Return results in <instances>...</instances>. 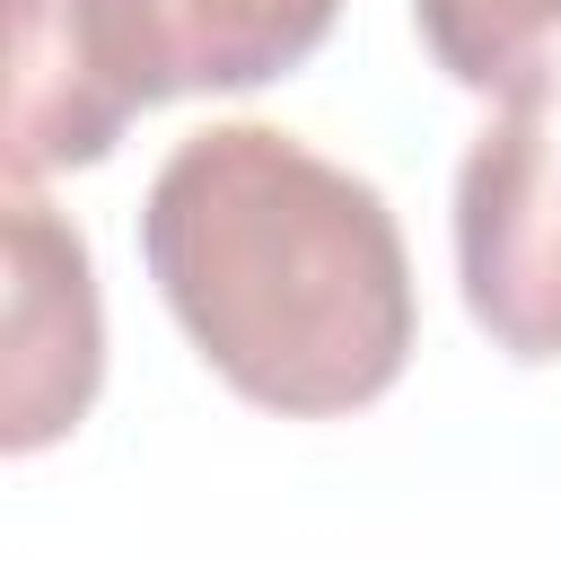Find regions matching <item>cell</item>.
I'll use <instances>...</instances> for the list:
<instances>
[{
	"label": "cell",
	"instance_id": "1",
	"mask_svg": "<svg viewBox=\"0 0 561 561\" xmlns=\"http://www.w3.org/2000/svg\"><path fill=\"white\" fill-rule=\"evenodd\" d=\"M140 263L193 351L263 412H359L412 359V254L386 193L272 123H210L167 149Z\"/></svg>",
	"mask_w": 561,
	"mask_h": 561
},
{
	"label": "cell",
	"instance_id": "2",
	"mask_svg": "<svg viewBox=\"0 0 561 561\" xmlns=\"http://www.w3.org/2000/svg\"><path fill=\"white\" fill-rule=\"evenodd\" d=\"M456 280L508 359H561V53L500 88L456 167Z\"/></svg>",
	"mask_w": 561,
	"mask_h": 561
},
{
	"label": "cell",
	"instance_id": "3",
	"mask_svg": "<svg viewBox=\"0 0 561 561\" xmlns=\"http://www.w3.org/2000/svg\"><path fill=\"white\" fill-rule=\"evenodd\" d=\"M167 96L184 88L158 0H9V184L96 167Z\"/></svg>",
	"mask_w": 561,
	"mask_h": 561
},
{
	"label": "cell",
	"instance_id": "4",
	"mask_svg": "<svg viewBox=\"0 0 561 561\" xmlns=\"http://www.w3.org/2000/svg\"><path fill=\"white\" fill-rule=\"evenodd\" d=\"M105 368L96 324V272L88 237L35 202V184H9V456L53 447L88 403Z\"/></svg>",
	"mask_w": 561,
	"mask_h": 561
},
{
	"label": "cell",
	"instance_id": "5",
	"mask_svg": "<svg viewBox=\"0 0 561 561\" xmlns=\"http://www.w3.org/2000/svg\"><path fill=\"white\" fill-rule=\"evenodd\" d=\"M167 18V53H175V88H263L280 70H298L342 0H158Z\"/></svg>",
	"mask_w": 561,
	"mask_h": 561
},
{
	"label": "cell",
	"instance_id": "6",
	"mask_svg": "<svg viewBox=\"0 0 561 561\" xmlns=\"http://www.w3.org/2000/svg\"><path fill=\"white\" fill-rule=\"evenodd\" d=\"M412 18L456 88H517L561 35V0H412Z\"/></svg>",
	"mask_w": 561,
	"mask_h": 561
}]
</instances>
